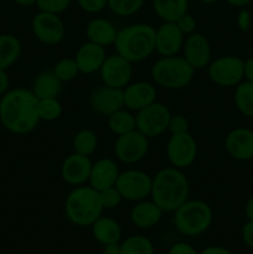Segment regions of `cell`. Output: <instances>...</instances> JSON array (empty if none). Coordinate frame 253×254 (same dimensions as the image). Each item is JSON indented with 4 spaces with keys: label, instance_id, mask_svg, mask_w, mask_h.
<instances>
[{
    "label": "cell",
    "instance_id": "17",
    "mask_svg": "<svg viewBox=\"0 0 253 254\" xmlns=\"http://www.w3.org/2000/svg\"><path fill=\"white\" fill-rule=\"evenodd\" d=\"M92 161L89 156L72 153L61 164V178L71 186H81L88 184Z\"/></svg>",
    "mask_w": 253,
    "mask_h": 254
},
{
    "label": "cell",
    "instance_id": "25",
    "mask_svg": "<svg viewBox=\"0 0 253 254\" xmlns=\"http://www.w3.org/2000/svg\"><path fill=\"white\" fill-rule=\"evenodd\" d=\"M62 82L55 76L52 71H42L35 77L32 82V93L39 99L57 98L61 92Z\"/></svg>",
    "mask_w": 253,
    "mask_h": 254
},
{
    "label": "cell",
    "instance_id": "32",
    "mask_svg": "<svg viewBox=\"0 0 253 254\" xmlns=\"http://www.w3.org/2000/svg\"><path fill=\"white\" fill-rule=\"evenodd\" d=\"M145 0H107V7L118 16H131L143 7Z\"/></svg>",
    "mask_w": 253,
    "mask_h": 254
},
{
    "label": "cell",
    "instance_id": "44",
    "mask_svg": "<svg viewBox=\"0 0 253 254\" xmlns=\"http://www.w3.org/2000/svg\"><path fill=\"white\" fill-rule=\"evenodd\" d=\"M198 254H232L230 250L222 246H210V247L203 248Z\"/></svg>",
    "mask_w": 253,
    "mask_h": 254
},
{
    "label": "cell",
    "instance_id": "4",
    "mask_svg": "<svg viewBox=\"0 0 253 254\" xmlns=\"http://www.w3.org/2000/svg\"><path fill=\"white\" fill-rule=\"evenodd\" d=\"M103 211L99 191L89 185L76 186L69 191L64 201V215L77 227H91Z\"/></svg>",
    "mask_w": 253,
    "mask_h": 254
},
{
    "label": "cell",
    "instance_id": "12",
    "mask_svg": "<svg viewBox=\"0 0 253 254\" xmlns=\"http://www.w3.org/2000/svg\"><path fill=\"white\" fill-rule=\"evenodd\" d=\"M31 31L41 44L52 46L63 40L66 29L59 14L39 10L31 20Z\"/></svg>",
    "mask_w": 253,
    "mask_h": 254
},
{
    "label": "cell",
    "instance_id": "34",
    "mask_svg": "<svg viewBox=\"0 0 253 254\" xmlns=\"http://www.w3.org/2000/svg\"><path fill=\"white\" fill-rule=\"evenodd\" d=\"M62 104L57 98L39 99L40 121L55 122L62 116Z\"/></svg>",
    "mask_w": 253,
    "mask_h": 254
},
{
    "label": "cell",
    "instance_id": "31",
    "mask_svg": "<svg viewBox=\"0 0 253 254\" xmlns=\"http://www.w3.org/2000/svg\"><path fill=\"white\" fill-rule=\"evenodd\" d=\"M153 242L145 236L134 235L121 243V254H154Z\"/></svg>",
    "mask_w": 253,
    "mask_h": 254
},
{
    "label": "cell",
    "instance_id": "47",
    "mask_svg": "<svg viewBox=\"0 0 253 254\" xmlns=\"http://www.w3.org/2000/svg\"><path fill=\"white\" fill-rule=\"evenodd\" d=\"M245 213L248 221H253V196L248 198L245 206Z\"/></svg>",
    "mask_w": 253,
    "mask_h": 254
},
{
    "label": "cell",
    "instance_id": "3",
    "mask_svg": "<svg viewBox=\"0 0 253 254\" xmlns=\"http://www.w3.org/2000/svg\"><path fill=\"white\" fill-rule=\"evenodd\" d=\"M114 49L131 64L145 61L155 51V29L144 22L124 26L118 30Z\"/></svg>",
    "mask_w": 253,
    "mask_h": 254
},
{
    "label": "cell",
    "instance_id": "33",
    "mask_svg": "<svg viewBox=\"0 0 253 254\" xmlns=\"http://www.w3.org/2000/svg\"><path fill=\"white\" fill-rule=\"evenodd\" d=\"M52 72H54L55 76H56L61 82L73 81V79L79 74L78 66H77L74 59H68V57L59 60V61L55 64Z\"/></svg>",
    "mask_w": 253,
    "mask_h": 254
},
{
    "label": "cell",
    "instance_id": "38",
    "mask_svg": "<svg viewBox=\"0 0 253 254\" xmlns=\"http://www.w3.org/2000/svg\"><path fill=\"white\" fill-rule=\"evenodd\" d=\"M175 24L178 25L180 31L183 32L185 36H188V35L193 34V32L196 31V25H197V22H196L195 17H193L192 15L186 12V14H184L183 16L179 17L178 21H176Z\"/></svg>",
    "mask_w": 253,
    "mask_h": 254
},
{
    "label": "cell",
    "instance_id": "24",
    "mask_svg": "<svg viewBox=\"0 0 253 254\" xmlns=\"http://www.w3.org/2000/svg\"><path fill=\"white\" fill-rule=\"evenodd\" d=\"M92 236L101 245L107 246L112 243H119L122 240V227L114 218L101 216L93 225Z\"/></svg>",
    "mask_w": 253,
    "mask_h": 254
},
{
    "label": "cell",
    "instance_id": "5",
    "mask_svg": "<svg viewBox=\"0 0 253 254\" xmlns=\"http://www.w3.org/2000/svg\"><path fill=\"white\" fill-rule=\"evenodd\" d=\"M196 69L183 56L160 57L154 62L150 76L154 83L165 89H183L192 82Z\"/></svg>",
    "mask_w": 253,
    "mask_h": 254
},
{
    "label": "cell",
    "instance_id": "10",
    "mask_svg": "<svg viewBox=\"0 0 253 254\" xmlns=\"http://www.w3.org/2000/svg\"><path fill=\"white\" fill-rule=\"evenodd\" d=\"M149 151V139L139 130H131L117 136L114 143V155L123 164L133 165L143 160Z\"/></svg>",
    "mask_w": 253,
    "mask_h": 254
},
{
    "label": "cell",
    "instance_id": "18",
    "mask_svg": "<svg viewBox=\"0 0 253 254\" xmlns=\"http://www.w3.org/2000/svg\"><path fill=\"white\" fill-rule=\"evenodd\" d=\"M225 150L235 160H252L253 130L243 127L232 129L225 139Z\"/></svg>",
    "mask_w": 253,
    "mask_h": 254
},
{
    "label": "cell",
    "instance_id": "29",
    "mask_svg": "<svg viewBox=\"0 0 253 254\" xmlns=\"http://www.w3.org/2000/svg\"><path fill=\"white\" fill-rule=\"evenodd\" d=\"M73 153L84 156H91L98 148V138L92 129H81L77 131L72 141Z\"/></svg>",
    "mask_w": 253,
    "mask_h": 254
},
{
    "label": "cell",
    "instance_id": "11",
    "mask_svg": "<svg viewBox=\"0 0 253 254\" xmlns=\"http://www.w3.org/2000/svg\"><path fill=\"white\" fill-rule=\"evenodd\" d=\"M166 158L169 163L178 169L192 165L197 158V143L190 133L171 135L166 144Z\"/></svg>",
    "mask_w": 253,
    "mask_h": 254
},
{
    "label": "cell",
    "instance_id": "2",
    "mask_svg": "<svg viewBox=\"0 0 253 254\" xmlns=\"http://www.w3.org/2000/svg\"><path fill=\"white\" fill-rule=\"evenodd\" d=\"M189 193L190 185L181 169L164 168L153 178L150 197L164 212H175L189 200Z\"/></svg>",
    "mask_w": 253,
    "mask_h": 254
},
{
    "label": "cell",
    "instance_id": "40",
    "mask_svg": "<svg viewBox=\"0 0 253 254\" xmlns=\"http://www.w3.org/2000/svg\"><path fill=\"white\" fill-rule=\"evenodd\" d=\"M169 254H198V252L189 243L176 242L170 247Z\"/></svg>",
    "mask_w": 253,
    "mask_h": 254
},
{
    "label": "cell",
    "instance_id": "15",
    "mask_svg": "<svg viewBox=\"0 0 253 254\" xmlns=\"http://www.w3.org/2000/svg\"><path fill=\"white\" fill-rule=\"evenodd\" d=\"M185 35L175 22H163L155 29V51L161 57L176 56L183 50Z\"/></svg>",
    "mask_w": 253,
    "mask_h": 254
},
{
    "label": "cell",
    "instance_id": "9",
    "mask_svg": "<svg viewBox=\"0 0 253 254\" xmlns=\"http://www.w3.org/2000/svg\"><path fill=\"white\" fill-rule=\"evenodd\" d=\"M151 184H153V178L148 173L130 169L119 174L116 188L121 192L123 200L138 202L150 196Z\"/></svg>",
    "mask_w": 253,
    "mask_h": 254
},
{
    "label": "cell",
    "instance_id": "8",
    "mask_svg": "<svg viewBox=\"0 0 253 254\" xmlns=\"http://www.w3.org/2000/svg\"><path fill=\"white\" fill-rule=\"evenodd\" d=\"M207 67L210 79L220 87H235L245 78V60L237 56H221Z\"/></svg>",
    "mask_w": 253,
    "mask_h": 254
},
{
    "label": "cell",
    "instance_id": "13",
    "mask_svg": "<svg viewBox=\"0 0 253 254\" xmlns=\"http://www.w3.org/2000/svg\"><path fill=\"white\" fill-rule=\"evenodd\" d=\"M101 79L103 84L114 88H126L133 77L131 62L119 56L118 54L107 56L99 69Z\"/></svg>",
    "mask_w": 253,
    "mask_h": 254
},
{
    "label": "cell",
    "instance_id": "39",
    "mask_svg": "<svg viewBox=\"0 0 253 254\" xmlns=\"http://www.w3.org/2000/svg\"><path fill=\"white\" fill-rule=\"evenodd\" d=\"M76 2L88 14H97L107 7V0H76Z\"/></svg>",
    "mask_w": 253,
    "mask_h": 254
},
{
    "label": "cell",
    "instance_id": "41",
    "mask_svg": "<svg viewBox=\"0 0 253 254\" xmlns=\"http://www.w3.org/2000/svg\"><path fill=\"white\" fill-rule=\"evenodd\" d=\"M242 240L248 248L253 250V221H248L242 228Z\"/></svg>",
    "mask_w": 253,
    "mask_h": 254
},
{
    "label": "cell",
    "instance_id": "49",
    "mask_svg": "<svg viewBox=\"0 0 253 254\" xmlns=\"http://www.w3.org/2000/svg\"><path fill=\"white\" fill-rule=\"evenodd\" d=\"M14 2H16L20 6H32V5H36L37 0H12Z\"/></svg>",
    "mask_w": 253,
    "mask_h": 254
},
{
    "label": "cell",
    "instance_id": "20",
    "mask_svg": "<svg viewBox=\"0 0 253 254\" xmlns=\"http://www.w3.org/2000/svg\"><path fill=\"white\" fill-rule=\"evenodd\" d=\"M119 174L121 171L113 159L102 158L96 163H92L88 185L97 191L112 188L116 186Z\"/></svg>",
    "mask_w": 253,
    "mask_h": 254
},
{
    "label": "cell",
    "instance_id": "48",
    "mask_svg": "<svg viewBox=\"0 0 253 254\" xmlns=\"http://www.w3.org/2000/svg\"><path fill=\"white\" fill-rule=\"evenodd\" d=\"M227 4L232 5V6L236 7H245L247 5H250L252 2V0H225Z\"/></svg>",
    "mask_w": 253,
    "mask_h": 254
},
{
    "label": "cell",
    "instance_id": "50",
    "mask_svg": "<svg viewBox=\"0 0 253 254\" xmlns=\"http://www.w3.org/2000/svg\"><path fill=\"white\" fill-rule=\"evenodd\" d=\"M202 4H206V5H211V4H215V2H217L218 0H200Z\"/></svg>",
    "mask_w": 253,
    "mask_h": 254
},
{
    "label": "cell",
    "instance_id": "43",
    "mask_svg": "<svg viewBox=\"0 0 253 254\" xmlns=\"http://www.w3.org/2000/svg\"><path fill=\"white\" fill-rule=\"evenodd\" d=\"M10 89V77L5 69H0V97Z\"/></svg>",
    "mask_w": 253,
    "mask_h": 254
},
{
    "label": "cell",
    "instance_id": "19",
    "mask_svg": "<svg viewBox=\"0 0 253 254\" xmlns=\"http://www.w3.org/2000/svg\"><path fill=\"white\" fill-rule=\"evenodd\" d=\"M124 107L131 112H138L156 102L158 91L153 83L138 81L123 88Z\"/></svg>",
    "mask_w": 253,
    "mask_h": 254
},
{
    "label": "cell",
    "instance_id": "14",
    "mask_svg": "<svg viewBox=\"0 0 253 254\" xmlns=\"http://www.w3.org/2000/svg\"><path fill=\"white\" fill-rule=\"evenodd\" d=\"M181 51L184 59L195 69H202L211 62V44L207 37L201 32L188 35Z\"/></svg>",
    "mask_w": 253,
    "mask_h": 254
},
{
    "label": "cell",
    "instance_id": "6",
    "mask_svg": "<svg viewBox=\"0 0 253 254\" xmlns=\"http://www.w3.org/2000/svg\"><path fill=\"white\" fill-rule=\"evenodd\" d=\"M213 221L211 206L202 200H188L174 212L176 230L188 237H197L210 228Z\"/></svg>",
    "mask_w": 253,
    "mask_h": 254
},
{
    "label": "cell",
    "instance_id": "16",
    "mask_svg": "<svg viewBox=\"0 0 253 254\" xmlns=\"http://www.w3.org/2000/svg\"><path fill=\"white\" fill-rule=\"evenodd\" d=\"M92 109L101 116H111L124 107V94L122 88H114L103 84L94 89L89 96Z\"/></svg>",
    "mask_w": 253,
    "mask_h": 254
},
{
    "label": "cell",
    "instance_id": "26",
    "mask_svg": "<svg viewBox=\"0 0 253 254\" xmlns=\"http://www.w3.org/2000/svg\"><path fill=\"white\" fill-rule=\"evenodd\" d=\"M189 0H153V10L164 22H176L188 12Z\"/></svg>",
    "mask_w": 253,
    "mask_h": 254
},
{
    "label": "cell",
    "instance_id": "35",
    "mask_svg": "<svg viewBox=\"0 0 253 254\" xmlns=\"http://www.w3.org/2000/svg\"><path fill=\"white\" fill-rule=\"evenodd\" d=\"M99 198H101V203L104 210H113V208H117L121 205L122 200H123L121 192H119L116 186H112V188L99 191Z\"/></svg>",
    "mask_w": 253,
    "mask_h": 254
},
{
    "label": "cell",
    "instance_id": "45",
    "mask_svg": "<svg viewBox=\"0 0 253 254\" xmlns=\"http://www.w3.org/2000/svg\"><path fill=\"white\" fill-rule=\"evenodd\" d=\"M245 78L246 81L253 82V57L245 60Z\"/></svg>",
    "mask_w": 253,
    "mask_h": 254
},
{
    "label": "cell",
    "instance_id": "21",
    "mask_svg": "<svg viewBox=\"0 0 253 254\" xmlns=\"http://www.w3.org/2000/svg\"><path fill=\"white\" fill-rule=\"evenodd\" d=\"M106 57V49L103 46L92 41H87L77 50L74 61L78 66L79 73L92 74L99 72Z\"/></svg>",
    "mask_w": 253,
    "mask_h": 254
},
{
    "label": "cell",
    "instance_id": "37",
    "mask_svg": "<svg viewBox=\"0 0 253 254\" xmlns=\"http://www.w3.org/2000/svg\"><path fill=\"white\" fill-rule=\"evenodd\" d=\"M168 130L170 131L171 135L188 133L189 122L186 119V117H184L183 114H171L170 121H169Z\"/></svg>",
    "mask_w": 253,
    "mask_h": 254
},
{
    "label": "cell",
    "instance_id": "1",
    "mask_svg": "<svg viewBox=\"0 0 253 254\" xmlns=\"http://www.w3.org/2000/svg\"><path fill=\"white\" fill-rule=\"evenodd\" d=\"M39 122V98L31 89L19 87L0 97V123L10 133L29 134Z\"/></svg>",
    "mask_w": 253,
    "mask_h": 254
},
{
    "label": "cell",
    "instance_id": "30",
    "mask_svg": "<svg viewBox=\"0 0 253 254\" xmlns=\"http://www.w3.org/2000/svg\"><path fill=\"white\" fill-rule=\"evenodd\" d=\"M235 104L243 116L253 118V82L245 81L236 86Z\"/></svg>",
    "mask_w": 253,
    "mask_h": 254
},
{
    "label": "cell",
    "instance_id": "22",
    "mask_svg": "<svg viewBox=\"0 0 253 254\" xmlns=\"http://www.w3.org/2000/svg\"><path fill=\"white\" fill-rule=\"evenodd\" d=\"M164 211L153 200H141L130 211V221L140 230H149L158 225L163 218Z\"/></svg>",
    "mask_w": 253,
    "mask_h": 254
},
{
    "label": "cell",
    "instance_id": "7",
    "mask_svg": "<svg viewBox=\"0 0 253 254\" xmlns=\"http://www.w3.org/2000/svg\"><path fill=\"white\" fill-rule=\"evenodd\" d=\"M170 117L171 112L165 104L154 102L150 106L136 112V130L148 139L158 138L168 130Z\"/></svg>",
    "mask_w": 253,
    "mask_h": 254
},
{
    "label": "cell",
    "instance_id": "28",
    "mask_svg": "<svg viewBox=\"0 0 253 254\" xmlns=\"http://www.w3.org/2000/svg\"><path fill=\"white\" fill-rule=\"evenodd\" d=\"M107 118H108L107 123H108L109 130L116 134L117 136L123 135V134L136 129L135 116L129 109L122 108L112 113Z\"/></svg>",
    "mask_w": 253,
    "mask_h": 254
},
{
    "label": "cell",
    "instance_id": "36",
    "mask_svg": "<svg viewBox=\"0 0 253 254\" xmlns=\"http://www.w3.org/2000/svg\"><path fill=\"white\" fill-rule=\"evenodd\" d=\"M72 0H37L36 5L40 11L54 12V14H62L66 11L71 5Z\"/></svg>",
    "mask_w": 253,
    "mask_h": 254
},
{
    "label": "cell",
    "instance_id": "42",
    "mask_svg": "<svg viewBox=\"0 0 253 254\" xmlns=\"http://www.w3.org/2000/svg\"><path fill=\"white\" fill-rule=\"evenodd\" d=\"M237 25L242 31H247L251 25V15L247 10H241L237 16Z\"/></svg>",
    "mask_w": 253,
    "mask_h": 254
},
{
    "label": "cell",
    "instance_id": "27",
    "mask_svg": "<svg viewBox=\"0 0 253 254\" xmlns=\"http://www.w3.org/2000/svg\"><path fill=\"white\" fill-rule=\"evenodd\" d=\"M21 42L15 35L0 34V69H7L19 60Z\"/></svg>",
    "mask_w": 253,
    "mask_h": 254
},
{
    "label": "cell",
    "instance_id": "46",
    "mask_svg": "<svg viewBox=\"0 0 253 254\" xmlns=\"http://www.w3.org/2000/svg\"><path fill=\"white\" fill-rule=\"evenodd\" d=\"M103 254H121V243H112L104 246Z\"/></svg>",
    "mask_w": 253,
    "mask_h": 254
},
{
    "label": "cell",
    "instance_id": "23",
    "mask_svg": "<svg viewBox=\"0 0 253 254\" xmlns=\"http://www.w3.org/2000/svg\"><path fill=\"white\" fill-rule=\"evenodd\" d=\"M118 30L109 20L96 17L92 19L86 26V35L88 41L106 47L114 45Z\"/></svg>",
    "mask_w": 253,
    "mask_h": 254
}]
</instances>
